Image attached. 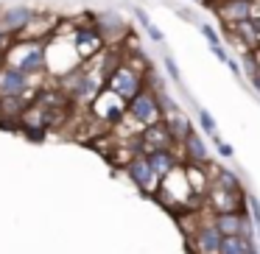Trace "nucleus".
<instances>
[{"mask_svg": "<svg viewBox=\"0 0 260 254\" xmlns=\"http://www.w3.org/2000/svg\"><path fill=\"white\" fill-rule=\"evenodd\" d=\"M126 115H129V118L137 123V129H146V126L159 123L165 112H162V106H159L157 95H154L151 90H146V87H143V90L137 92L129 103H126Z\"/></svg>", "mask_w": 260, "mask_h": 254, "instance_id": "nucleus-1", "label": "nucleus"}, {"mask_svg": "<svg viewBox=\"0 0 260 254\" xmlns=\"http://www.w3.org/2000/svg\"><path fill=\"white\" fill-rule=\"evenodd\" d=\"M126 173H129V179L135 182L143 193H148V196H154V193L159 190V176L154 173V168L148 165L146 154H132V157L126 159Z\"/></svg>", "mask_w": 260, "mask_h": 254, "instance_id": "nucleus-2", "label": "nucleus"}, {"mask_svg": "<svg viewBox=\"0 0 260 254\" xmlns=\"http://www.w3.org/2000/svg\"><path fill=\"white\" fill-rule=\"evenodd\" d=\"M107 87H109V90H112L118 98H123V101L129 103L132 98H135V95H137V92H140L146 84H143V76L137 73V70L123 67V64H120V67H115L112 73H109Z\"/></svg>", "mask_w": 260, "mask_h": 254, "instance_id": "nucleus-3", "label": "nucleus"}, {"mask_svg": "<svg viewBox=\"0 0 260 254\" xmlns=\"http://www.w3.org/2000/svg\"><path fill=\"white\" fill-rule=\"evenodd\" d=\"M31 84V76L23 73L17 64H3L0 67V95H25Z\"/></svg>", "mask_w": 260, "mask_h": 254, "instance_id": "nucleus-4", "label": "nucleus"}, {"mask_svg": "<svg viewBox=\"0 0 260 254\" xmlns=\"http://www.w3.org/2000/svg\"><path fill=\"white\" fill-rule=\"evenodd\" d=\"M221 243H224V235L218 232L215 224H202L193 235L190 246L196 254H218L221 251Z\"/></svg>", "mask_w": 260, "mask_h": 254, "instance_id": "nucleus-5", "label": "nucleus"}, {"mask_svg": "<svg viewBox=\"0 0 260 254\" xmlns=\"http://www.w3.org/2000/svg\"><path fill=\"white\" fill-rule=\"evenodd\" d=\"M213 9L224 23H243V20H252L254 0H221Z\"/></svg>", "mask_w": 260, "mask_h": 254, "instance_id": "nucleus-6", "label": "nucleus"}, {"mask_svg": "<svg viewBox=\"0 0 260 254\" xmlns=\"http://www.w3.org/2000/svg\"><path fill=\"white\" fill-rule=\"evenodd\" d=\"M34 23V9L31 6H12L0 14V28L6 34H20Z\"/></svg>", "mask_w": 260, "mask_h": 254, "instance_id": "nucleus-7", "label": "nucleus"}, {"mask_svg": "<svg viewBox=\"0 0 260 254\" xmlns=\"http://www.w3.org/2000/svg\"><path fill=\"white\" fill-rule=\"evenodd\" d=\"M146 157H148V165L154 168V173L159 179H165L171 170H176L182 165V157H176L174 148H157V151H148Z\"/></svg>", "mask_w": 260, "mask_h": 254, "instance_id": "nucleus-8", "label": "nucleus"}, {"mask_svg": "<svg viewBox=\"0 0 260 254\" xmlns=\"http://www.w3.org/2000/svg\"><path fill=\"white\" fill-rule=\"evenodd\" d=\"M17 67L23 70V73H28V76L45 73V70H48V51L40 45V42L28 45V51H25V56L17 62Z\"/></svg>", "mask_w": 260, "mask_h": 254, "instance_id": "nucleus-9", "label": "nucleus"}, {"mask_svg": "<svg viewBox=\"0 0 260 254\" xmlns=\"http://www.w3.org/2000/svg\"><path fill=\"white\" fill-rule=\"evenodd\" d=\"M182 162L187 165H207L210 162V154H207V146H204V140L193 131L190 137H185V142H182Z\"/></svg>", "mask_w": 260, "mask_h": 254, "instance_id": "nucleus-10", "label": "nucleus"}, {"mask_svg": "<svg viewBox=\"0 0 260 254\" xmlns=\"http://www.w3.org/2000/svg\"><path fill=\"white\" fill-rule=\"evenodd\" d=\"M213 224L218 226V232L224 237L241 235V209H226V212H215Z\"/></svg>", "mask_w": 260, "mask_h": 254, "instance_id": "nucleus-11", "label": "nucleus"}, {"mask_svg": "<svg viewBox=\"0 0 260 254\" xmlns=\"http://www.w3.org/2000/svg\"><path fill=\"white\" fill-rule=\"evenodd\" d=\"M76 48H79L81 53H92L98 48L101 51V28H76Z\"/></svg>", "mask_w": 260, "mask_h": 254, "instance_id": "nucleus-12", "label": "nucleus"}, {"mask_svg": "<svg viewBox=\"0 0 260 254\" xmlns=\"http://www.w3.org/2000/svg\"><path fill=\"white\" fill-rule=\"evenodd\" d=\"M232 34L241 37L246 48H257V42H260V20H257V23H254V20L235 23V25H232Z\"/></svg>", "mask_w": 260, "mask_h": 254, "instance_id": "nucleus-13", "label": "nucleus"}, {"mask_svg": "<svg viewBox=\"0 0 260 254\" xmlns=\"http://www.w3.org/2000/svg\"><path fill=\"white\" fill-rule=\"evenodd\" d=\"M28 103H25L23 95H0V115L3 118H20L25 115Z\"/></svg>", "mask_w": 260, "mask_h": 254, "instance_id": "nucleus-14", "label": "nucleus"}, {"mask_svg": "<svg viewBox=\"0 0 260 254\" xmlns=\"http://www.w3.org/2000/svg\"><path fill=\"white\" fill-rule=\"evenodd\" d=\"M165 123H168V129H171V134H174V140L176 142H185V137H190L193 134V129H190V120L185 118V115H168L165 118Z\"/></svg>", "mask_w": 260, "mask_h": 254, "instance_id": "nucleus-15", "label": "nucleus"}, {"mask_svg": "<svg viewBox=\"0 0 260 254\" xmlns=\"http://www.w3.org/2000/svg\"><path fill=\"white\" fill-rule=\"evenodd\" d=\"M199 31H202V34H204V40L210 42V51H213L215 56L221 59V62H230V56H226L224 45H221V37L215 34V28H213V25H207V23H199Z\"/></svg>", "mask_w": 260, "mask_h": 254, "instance_id": "nucleus-16", "label": "nucleus"}, {"mask_svg": "<svg viewBox=\"0 0 260 254\" xmlns=\"http://www.w3.org/2000/svg\"><path fill=\"white\" fill-rule=\"evenodd\" d=\"M218 187H224V190L235 193V196H243L241 190V179H238V173H232L230 168H218V182H215Z\"/></svg>", "mask_w": 260, "mask_h": 254, "instance_id": "nucleus-17", "label": "nucleus"}, {"mask_svg": "<svg viewBox=\"0 0 260 254\" xmlns=\"http://www.w3.org/2000/svg\"><path fill=\"white\" fill-rule=\"evenodd\" d=\"M199 123H202V129H204V131H207V134H210V140H213L215 146H218V142H221L218 126H215V118H213V115L207 112V109H199Z\"/></svg>", "mask_w": 260, "mask_h": 254, "instance_id": "nucleus-18", "label": "nucleus"}, {"mask_svg": "<svg viewBox=\"0 0 260 254\" xmlns=\"http://www.w3.org/2000/svg\"><path fill=\"white\" fill-rule=\"evenodd\" d=\"M218 254H246V243H243L241 235L224 237V243H221V251H218Z\"/></svg>", "mask_w": 260, "mask_h": 254, "instance_id": "nucleus-19", "label": "nucleus"}, {"mask_svg": "<svg viewBox=\"0 0 260 254\" xmlns=\"http://www.w3.org/2000/svg\"><path fill=\"white\" fill-rule=\"evenodd\" d=\"M246 207H249V212H252V218H254V226H257V232H260V198L246 196Z\"/></svg>", "mask_w": 260, "mask_h": 254, "instance_id": "nucleus-20", "label": "nucleus"}, {"mask_svg": "<svg viewBox=\"0 0 260 254\" xmlns=\"http://www.w3.org/2000/svg\"><path fill=\"white\" fill-rule=\"evenodd\" d=\"M165 67H168V76H171L174 81H182V76H179V67H176V62H174L171 56H165Z\"/></svg>", "mask_w": 260, "mask_h": 254, "instance_id": "nucleus-21", "label": "nucleus"}, {"mask_svg": "<svg viewBox=\"0 0 260 254\" xmlns=\"http://www.w3.org/2000/svg\"><path fill=\"white\" fill-rule=\"evenodd\" d=\"M135 14H137V20H140V25H143V28H146V31H148V28H154V25H151V20H148V14L143 12V9H137Z\"/></svg>", "mask_w": 260, "mask_h": 254, "instance_id": "nucleus-22", "label": "nucleus"}, {"mask_svg": "<svg viewBox=\"0 0 260 254\" xmlns=\"http://www.w3.org/2000/svg\"><path fill=\"white\" fill-rule=\"evenodd\" d=\"M218 151H221V157H235V151L230 146H224V142H218Z\"/></svg>", "mask_w": 260, "mask_h": 254, "instance_id": "nucleus-23", "label": "nucleus"}, {"mask_svg": "<svg viewBox=\"0 0 260 254\" xmlns=\"http://www.w3.org/2000/svg\"><path fill=\"white\" fill-rule=\"evenodd\" d=\"M226 64H230V70H232V73H235V76H241V67H238V62H235V59H230V62H226Z\"/></svg>", "mask_w": 260, "mask_h": 254, "instance_id": "nucleus-24", "label": "nucleus"}, {"mask_svg": "<svg viewBox=\"0 0 260 254\" xmlns=\"http://www.w3.org/2000/svg\"><path fill=\"white\" fill-rule=\"evenodd\" d=\"M190 3H204V0H190Z\"/></svg>", "mask_w": 260, "mask_h": 254, "instance_id": "nucleus-25", "label": "nucleus"}]
</instances>
